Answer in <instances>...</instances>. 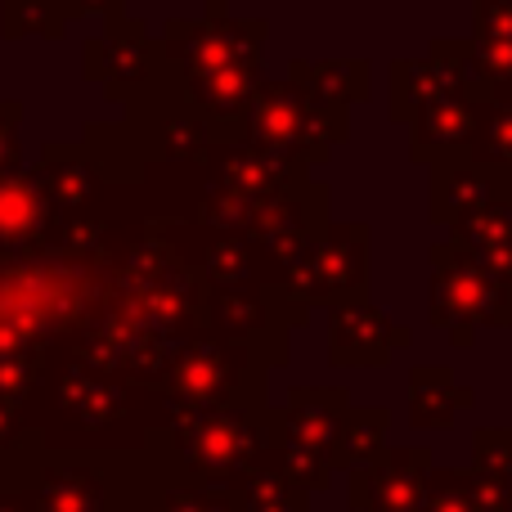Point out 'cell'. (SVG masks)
I'll return each mask as SVG.
<instances>
[{"label":"cell","instance_id":"obj_30","mask_svg":"<svg viewBox=\"0 0 512 512\" xmlns=\"http://www.w3.org/2000/svg\"><path fill=\"white\" fill-rule=\"evenodd\" d=\"M418 512H477V499H472L468 472H427V490Z\"/></svg>","mask_w":512,"mask_h":512},{"label":"cell","instance_id":"obj_26","mask_svg":"<svg viewBox=\"0 0 512 512\" xmlns=\"http://www.w3.org/2000/svg\"><path fill=\"white\" fill-rule=\"evenodd\" d=\"M481 117H486V126H481L477 135L468 140V158L481 162V167H512V104H495L486 113L481 108Z\"/></svg>","mask_w":512,"mask_h":512},{"label":"cell","instance_id":"obj_27","mask_svg":"<svg viewBox=\"0 0 512 512\" xmlns=\"http://www.w3.org/2000/svg\"><path fill=\"white\" fill-rule=\"evenodd\" d=\"M459 63L468 72V86H504L512 81V41H468L459 45Z\"/></svg>","mask_w":512,"mask_h":512},{"label":"cell","instance_id":"obj_11","mask_svg":"<svg viewBox=\"0 0 512 512\" xmlns=\"http://www.w3.org/2000/svg\"><path fill=\"white\" fill-rule=\"evenodd\" d=\"M468 90L472 86H468V72H463V63H459V45L436 41L427 59H400L396 63V72H391V95H396L391 117L405 122V117L418 113V108L441 104V99H459V95H468Z\"/></svg>","mask_w":512,"mask_h":512},{"label":"cell","instance_id":"obj_19","mask_svg":"<svg viewBox=\"0 0 512 512\" xmlns=\"http://www.w3.org/2000/svg\"><path fill=\"white\" fill-rule=\"evenodd\" d=\"M59 405L68 409L77 423L86 427H108L126 414V391L117 387L108 373H95L86 364H68L59 378Z\"/></svg>","mask_w":512,"mask_h":512},{"label":"cell","instance_id":"obj_12","mask_svg":"<svg viewBox=\"0 0 512 512\" xmlns=\"http://www.w3.org/2000/svg\"><path fill=\"white\" fill-rule=\"evenodd\" d=\"M405 342H409L405 328L391 324V315H382L364 297L333 306V333H328V346H333L328 360L333 364H387V355Z\"/></svg>","mask_w":512,"mask_h":512},{"label":"cell","instance_id":"obj_34","mask_svg":"<svg viewBox=\"0 0 512 512\" xmlns=\"http://www.w3.org/2000/svg\"><path fill=\"white\" fill-rule=\"evenodd\" d=\"M477 36L472 41H512V5H477Z\"/></svg>","mask_w":512,"mask_h":512},{"label":"cell","instance_id":"obj_4","mask_svg":"<svg viewBox=\"0 0 512 512\" xmlns=\"http://www.w3.org/2000/svg\"><path fill=\"white\" fill-rule=\"evenodd\" d=\"M432 324L445 328L459 346L472 342L481 324H512V288L490 279L459 248L432 252Z\"/></svg>","mask_w":512,"mask_h":512},{"label":"cell","instance_id":"obj_1","mask_svg":"<svg viewBox=\"0 0 512 512\" xmlns=\"http://www.w3.org/2000/svg\"><path fill=\"white\" fill-rule=\"evenodd\" d=\"M274 445V414L256 400L212 409H171L167 459L171 477L207 490H234Z\"/></svg>","mask_w":512,"mask_h":512},{"label":"cell","instance_id":"obj_23","mask_svg":"<svg viewBox=\"0 0 512 512\" xmlns=\"http://www.w3.org/2000/svg\"><path fill=\"white\" fill-rule=\"evenodd\" d=\"M36 189L45 194V203L54 207V212H72V207H81L90 198V189H95V176H90V162H81L72 149H45V162L41 171H36Z\"/></svg>","mask_w":512,"mask_h":512},{"label":"cell","instance_id":"obj_21","mask_svg":"<svg viewBox=\"0 0 512 512\" xmlns=\"http://www.w3.org/2000/svg\"><path fill=\"white\" fill-rule=\"evenodd\" d=\"M387 409H346L333 441V472H360L387 450Z\"/></svg>","mask_w":512,"mask_h":512},{"label":"cell","instance_id":"obj_8","mask_svg":"<svg viewBox=\"0 0 512 512\" xmlns=\"http://www.w3.org/2000/svg\"><path fill=\"white\" fill-rule=\"evenodd\" d=\"M261 36L265 23H234L225 18V5L212 0L207 5V23H171L167 45H162V59H176L185 68V77H198V72H216L225 63H239V59H256L261 54Z\"/></svg>","mask_w":512,"mask_h":512},{"label":"cell","instance_id":"obj_36","mask_svg":"<svg viewBox=\"0 0 512 512\" xmlns=\"http://www.w3.org/2000/svg\"><path fill=\"white\" fill-rule=\"evenodd\" d=\"M41 5H50V9H59V14H77V0H41Z\"/></svg>","mask_w":512,"mask_h":512},{"label":"cell","instance_id":"obj_37","mask_svg":"<svg viewBox=\"0 0 512 512\" xmlns=\"http://www.w3.org/2000/svg\"><path fill=\"white\" fill-rule=\"evenodd\" d=\"M477 5H512V0H477Z\"/></svg>","mask_w":512,"mask_h":512},{"label":"cell","instance_id":"obj_10","mask_svg":"<svg viewBox=\"0 0 512 512\" xmlns=\"http://www.w3.org/2000/svg\"><path fill=\"white\" fill-rule=\"evenodd\" d=\"M59 212L45 203L32 176L5 171L0 176V256H32L50 252Z\"/></svg>","mask_w":512,"mask_h":512},{"label":"cell","instance_id":"obj_31","mask_svg":"<svg viewBox=\"0 0 512 512\" xmlns=\"http://www.w3.org/2000/svg\"><path fill=\"white\" fill-rule=\"evenodd\" d=\"M63 23H68V14L41 5V0H9V5H5V32L9 36H23V32L63 36Z\"/></svg>","mask_w":512,"mask_h":512},{"label":"cell","instance_id":"obj_38","mask_svg":"<svg viewBox=\"0 0 512 512\" xmlns=\"http://www.w3.org/2000/svg\"><path fill=\"white\" fill-rule=\"evenodd\" d=\"M508 512H512V508H508Z\"/></svg>","mask_w":512,"mask_h":512},{"label":"cell","instance_id":"obj_2","mask_svg":"<svg viewBox=\"0 0 512 512\" xmlns=\"http://www.w3.org/2000/svg\"><path fill=\"white\" fill-rule=\"evenodd\" d=\"M346 409H351L346 391L297 387L274 414V463L306 495L333 481V441Z\"/></svg>","mask_w":512,"mask_h":512},{"label":"cell","instance_id":"obj_22","mask_svg":"<svg viewBox=\"0 0 512 512\" xmlns=\"http://www.w3.org/2000/svg\"><path fill=\"white\" fill-rule=\"evenodd\" d=\"M472 391L454 387L450 369H414L409 373V418L414 427H450L454 409H468Z\"/></svg>","mask_w":512,"mask_h":512},{"label":"cell","instance_id":"obj_7","mask_svg":"<svg viewBox=\"0 0 512 512\" xmlns=\"http://www.w3.org/2000/svg\"><path fill=\"white\" fill-rule=\"evenodd\" d=\"M364 225H328L315 234L310 256L288 274V292L297 301H351L364 297V256H369Z\"/></svg>","mask_w":512,"mask_h":512},{"label":"cell","instance_id":"obj_13","mask_svg":"<svg viewBox=\"0 0 512 512\" xmlns=\"http://www.w3.org/2000/svg\"><path fill=\"white\" fill-rule=\"evenodd\" d=\"M450 234L459 239V252L472 265H481L490 279L512 283V203L508 198L450 221Z\"/></svg>","mask_w":512,"mask_h":512},{"label":"cell","instance_id":"obj_6","mask_svg":"<svg viewBox=\"0 0 512 512\" xmlns=\"http://www.w3.org/2000/svg\"><path fill=\"white\" fill-rule=\"evenodd\" d=\"M23 490L32 512H144L153 486L122 495L104 459L59 454V459H36L32 481Z\"/></svg>","mask_w":512,"mask_h":512},{"label":"cell","instance_id":"obj_24","mask_svg":"<svg viewBox=\"0 0 512 512\" xmlns=\"http://www.w3.org/2000/svg\"><path fill=\"white\" fill-rule=\"evenodd\" d=\"M207 310H212L221 337H230V342H248V337H261L270 328V310H265L261 292H252V288L207 292Z\"/></svg>","mask_w":512,"mask_h":512},{"label":"cell","instance_id":"obj_32","mask_svg":"<svg viewBox=\"0 0 512 512\" xmlns=\"http://www.w3.org/2000/svg\"><path fill=\"white\" fill-rule=\"evenodd\" d=\"M162 153L180 162H198L207 153V126L198 117H171L162 126Z\"/></svg>","mask_w":512,"mask_h":512},{"label":"cell","instance_id":"obj_25","mask_svg":"<svg viewBox=\"0 0 512 512\" xmlns=\"http://www.w3.org/2000/svg\"><path fill=\"white\" fill-rule=\"evenodd\" d=\"M144 512H239V504H234V490H207L176 477H162L153 481Z\"/></svg>","mask_w":512,"mask_h":512},{"label":"cell","instance_id":"obj_15","mask_svg":"<svg viewBox=\"0 0 512 512\" xmlns=\"http://www.w3.org/2000/svg\"><path fill=\"white\" fill-rule=\"evenodd\" d=\"M216 171H221V189L243 198H274L297 185V162L279 158L270 149H256V144H221Z\"/></svg>","mask_w":512,"mask_h":512},{"label":"cell","instance_id":"obj_33","mask_svg":"<svg viewBox=\"0 0 512 512\" xmlns=\"http://www.w3.org/2000/svg\"><path fill=\"white\" fill-rule=\"evenodd\" d=\"M18 122H23V104H0V176L23 167V149H18Z\"/></svg>","mask_w":512,"mask_h":512},{"label":"cell","instance_id":"obj_20","mask_svg":"<svg viewBox=\"0 0 512 512\" xmlns=\"http://www.w3.org/2000/svg\"><path fill=\"white\" fill-rule=\"evenodd\" d=\"M292 86L310 99L315 108H328V113H342L346 104L364 95L369 86V68L355 59H319V63H306L297 59L292 63Z\"/></svg>","mask_w":512,"mask_h":512},{"label":"cell","instance_id":"obj_18","mask_svg":"<svg viewBox=\"0 0 512 512\" xmlns=\"http://www.w3.org/2000/svg\"><path fill=\"white\" fill-rule=\"evenodd\" d=\"M481 122V104H472L468 95L459 99H441V104H427L414 113V153L418 158H432V153H463L468 140L477 135Z\"/></svg>","mask_w":512,"mask_h":512},{"label":"cell","instance_id":"obj_28","mask_svg":"<svg viewBox=\"0 0 512 512\" xmlns=\"http://www.w3.org/2000/svg\"><path fill=\"white\" fill-rule=\"evenodd\" d=\"M252 274V261H248V243L234 239V234H221V243H212L203 256V283L212 292L221 288H243V279Z\"/></svg>","mask_w":512,"mask_h":512},{"label":"cell","instance_id":"obj_35","mask_svg":"<svg viewBox=\"0 0 512 512\" xmlns=\"http://www.w3.org/2000/svg\"><path fill=\"white\" fill-rule=\"evenodd\" d=\"M0 512H32V504H27V490L0 486Z\"/></svg>","mask_w":512,"mask_h":512},{"label":"cell","instance_id":"obj_14","mask_svg":"<svg viewBox=\"0 0 512 512\" xmlns=\"http://www.w3.org/2000/svg\"><path fill=\"white\" fill-rule=\"evenodd\" d=\"M162 50L140 32V23H113L99 41L86 45V77H99L108 86H135L153 77V63Z\"/></svg>","mask_w":512,"mask_h":512},{"label":"cell","instance_id":"obj_5","mask_svg":"<svg viewBox=\"0 0 512 512\" xmlns=\"http://www.w3.org/2000/svg\"><path fill=\"white\" fill-rule=\"evenodd\" d=\"M243 387H252V360L248 346L230 342V337L198 333L176 346L162 391H167L171 409H212V405H234L248 400Z\"/></svg>","mask_w":512,"mask_h":512},{"label":"cell","instance_id":"obj_16","mask_svg":"<svg viewBox=\"0 0 512 512\" xmlns=\"http://www.w3.org/2000/svg\"><path fill=\"white\" fill-rule=\"evenodd\" d=\"M256 81H261L256 59H239V63H225V68H216V72L185 77V99H189V108H198V122L203 126H221L248 108Z\"/></svg>","mask_w":512,"mask_h":512},{"label":"cell","instance_id":"obj_3","mask_svg":"<svg viewBox=\"0 0 512 512\" xmlns=\"http://www.w3.org/2000/svg\"><path fill=\"white\" fill-rule=\"evenodd\" d=\"M252 140L288 162H319L337 140H346V117L315 108L292 81H256L252 99Z\"/></svg>","mask_w":512,"mask_h":512},{"label":"cell","instance_id":"obj_29","mask_svg":"<svg viewBox=\"0 0 512 512\" xmlns=\"http://www.w3.org/2000/svg\"><path fill=\"white\" fill-rule=\"evenodd\" d=\"M468 472L512 486V432L508 427H477V436H472V468Z\"/></svg>","mask_w":512,"mask_h":512},{"label":"cell","instance_id":"obj_9","mask_svg":"<svg viewBox=\"0 0 512 512\" xmlns=\"http://www.w3.org/2000/svg\"><path fill=\"white\" fill-rule=\"evenodd\" d=\"M432 472V450H382L369 468L351 472V508L355 512H418Z\"/></svg>","mask_w":512,"mask_h":512},{"label":"cell","instance_id":"obj_17","mask_svg":"<svg viewBox=\"0 0 512 512\" xmlns=\"http://www.w3.org/2000/svg\"><path fill=\"white\" fill-rule=\"evenodd\" d=\"M504 198V185L499 176H490V167L472 162L468 153H454V158H441L432 180V203H436V221H459V216L477 212L486 203H499Z\"/></svg>","mask_w":512,"mask_h":512}]
</instances>
